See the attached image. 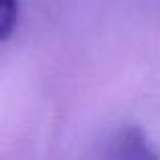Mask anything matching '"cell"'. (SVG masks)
Masks as SVG:
<instances>
[{"label": "cell", "instance_id": "cell-1", "mask_svg": "<svg viewBox=\"0 0 160 160\" xmlns=\"http://www.w3.org/2000/svg\"><path fill=\"white\" fill-rule=\"evenodd\" d=\"M108 160H160L140 126H126L113 136Z\"/></svg>", "mask_w": 160, "mask_h": 160}, {"label": "cell", "instance_id": "cell-2", "mask_svg": "<svg viewBox=\"0 0 160 160\" xmlns=\"http://www.w3.org/2000/svg\"><path fill=\"white\" fill-rule=\"evenodd\" d=\"M18 22V0H0V43L14 32Z\"/></svg>", "mask_w": 160, "mask_h": 160}]
</instances>
